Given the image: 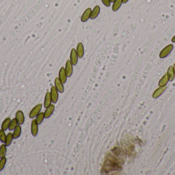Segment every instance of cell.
Here are the masks:
<instances>
[{
    "label": "cell",
    "instance_id": "44dd1931",
    "mask_svg": "<svg viewBox=\"0 0 175 175\" xmlns=\"http://www.w3.org/2000/svg\"><path fill=\"white\" fill-rule=\"evenodd\" d=\"M14 139L13 135L11 132H9L6 136V141L5 142V144L6 146H9L12 143V140Z\"/></svg>",
    "mask_w": 175,
    "mask_h": 175
},
{
    "label": "cell",
    "instance_id": "7c38bea8",
    "mask_svg": "<svg viewBox=\"0 0 175 175\" xmlns=\"http://www.w3.org/2000/svg\"><path fill=\"white\" fill-rule=\"evenodd\" d=\"M76 51V53L78 54V58L82 59V58L84 57V45H83L82 43L80 42L78 44Z\"/></svg>",
    "mask_w": 175,
    "mask_h": 175
},
{
    "label": "cell",
    "instance_id": "7402d4cb",
    "mask_svg": "<svg viewBox=\"0 0 175 175\" xmlns=\"http://www.w3.org/2000/svg\"><path fill=\"white\" fill-rule=\"evenodd\" d=\"M45 118V116H44V113L43 112H41L39 113L37 117H36V119H35V120L37 121V124L39 125L41 124V123L43 122Z\"/></svg>",
    "mask_w": 175,
    "mask_h": 175
},
{
    "label": "cell",
    "instance_id": "5b68a950",
    "mask_svg": "<svg viewBox=\"0 0 175 175\" xmlns=\"http://www.w3.org/2000/svg\"><path fill=\"white\" fill-rule=\"evenodd\" d=\"M70 60L73 66H75L78 64V57L76 53V51L75 48H72L70 52Z\"/></svg>",
    "mask_w": 175,
    "mask_h": 175
},
{
    "label": "cell",
    "instance_id": "d6986e66",
    "mask_svg": "<svg viewBox=\"0 0 175 175\" xmlns=\"http://www.w3.org/2000/svg\"><path fill=\"white\" fill-rule=\"evenodd\" d=\"M168 82H169V80H168V77L167 74L165 73L161 78V79L160 80L159 83H158V86L159 87L166 86V85L168 83Z\"/></svg>",
    "mask_w": 175,
    "mask_h": 175
},
{
    "label": "cell",
    "instance_id": "8fae6325",
    "mask_svg": "<svg viewBox=\"0 0 175 175\" xmlns=\"http://www.w3.org/2000/svg\"><path fill=\"white\" fill-rule=\"evenodd\" d=\"M55 87L57 89V91L61 93H63L64 91V84L59 80V78L57 77L54 80Z\"/></svg>",
    "mask_w": 175,
    "mask_h": 175
},
{
    "label": "cell",
    "instance_id": "484cf974",
    "mask_svg": "<svg viewBox=\"0 0 175 175\" xmlns=\"http://www.w3.org/2000/svg\"><path fill=\"white\" fill-rule=\"evenodd\" d=\"M6 135L5 134L4 131L2 129L0 130V140L3 143H5L6 141Z\"/></svg>",
    "mask_w": 175,
    "mask_h": 175
},
{
    "label": "cell",
    "instance_id": "ba28073f",
    "mask_svg": "<svg viewBox=\"0 0 175 175\" xmlns=\"http://www.w3.org/2000/svg\"><path fill=\"white\" fill-rule=\"evenodd\" d=\"M59 78L63 84L66 83L67 80V76L66 75V71L64 67H61L59 73Z\"/></svg>",
    "mask_w": 175,
    "mask_h": 175
},
{
    "label": "cell",
    "instance_id": "7a4b0ae2",
    "mask_svg": "<svg viewBox=\"0 0 175 175\" xmlns=\"http://www.w3.org/2000/svg\"><path fill=\"white\" fill-rule=\"evenodd\" d=\"M50 93L53 103V104L57 103L59 99V91L55 86H52L51 87Z\"/></svg>",
    "mask_w": 175,
    "mask_h": 175
},
{
    "label": "cell",
    "instance_id": "cb8c5ba5",
    "mask_svg": "<svg viewBox=\"0 0 175 175\" xmlns=\"http://www.w3.org/2000/svg\"><path fill=\"white\" fill-rule=\"evenodd\" d=\"M18 124V121L16 120V119H13L10 122L8 129L10 130H14V128H16Z\"/></svg>",
    "mask_w": 175,
    "mask_h": 175
},
{
    "label": "cell",
    "instance_id": "5bb4252c",
    "mask_svg": "<svg viewBox=\"0 0 175 175\" xmlns=\"http://www.w3.org/2000/svg\"><path fill=\"white\" fill-rule=\"evenodd\" d=\"M100 8L99 6L96 5L91 12V16H90V19L91 20H94L97 18L98 16H99V14H100Z\"/></svg>",
    "mask_w": 175,
    "mask_h": 175
},
{
    "label": "cell",
    "instance_id": "d4e9b609",
    "mask_svg": "<svg viewBox=\"0 0 175 175\" xmlns=\"http://www.w3.org/2000/svg\"><path fill=\"white\" fill-rule=\"evenodd\" d=\"M6 162H7V159L6 157H4L1 158V160H0V172H1L4 168Z\"/></svg>",
    "mask_w": 175,
    "mask_h": 175
},
{
    "label": "cell",
    "instance_id": "e0dca14e",
    "mask_svg": "<svg viewBox=\"0 0 175 175\" xmlns=\"http://www.w3.org/2000/svg\"><path fill=\"white\" fill-rule=\"evenodd\" d=\"M123 0H115L112 5V11L116 12L121 8L123 4Z\"/></svg>",
    "mask_w": 175,
    "mask_h": 175
},
{
    "label": "cell",
    "instance_id": "6da1fadb",
    "mask_svg": "<svg viewBox=\"0 0 175 175\" xmlns=\"http://www.w3.org/2000/svg\"><path fill=\"white\" fill-rule=\"evenodd\" d=\"M174 46L173 44H169L166 46L161 51L159 54V58L160 59H164L168 56L173 51Z\"/></svg>",
    "mask_w": 175,
    "mask_h": 175
},
{
    "label": "cell",
    "instance_id": "52a82bcc",
    "mask_svg": "<svg viewBox=\"0 0 175 175\" xmlns=\"http://www.w3.org/2000/svg\"><path fill=\"white\" fill-rule=\"evenodd\" d=\"M16 119L18 121V125H22L25 121V116L23 111L18 110L16 114Z\"/></svg>",
    "mask_w": 175,
    "mask_h": 175
},
{
    "label": "cell",
    "instance_id": "ac0fdd59",
    "mask_svg": "<svg viewBox=\"0 0 175 175\" xmlns=\"http://www.w3.org/2000/svg\"><path fill=\"white\" fill-rule=\"evenodd\" d=\"M21 132H22V128H21L20 125H17L16 128H14L13 134H12L14 139L18 138L20 137Z\"/></svg>",
    "mask_w": 175,
    "mask_h": 175
},
{
    "label": "cell",
    "instance_id": "8992f818",
    "mask_svg": "<svg viewBox=\"0 0 175 175\" xmlns=\"http://www.w3.org/2000/svg\"><path fill=\"white\" fill-rule=\"evenodd\" d=\"M73 65L70 60H67L65 65V71L67 77H70L73 73Z\"/></svg>",
    "mask_w": 175,
    "mask_h": 175
},
{
    "label": "cell",
    "instance_id": "9a60e30c",
    "mask_svg": "<svg viewBox=\"0 0 175 175\" xmlns=\"http://www.w3.org/2000/svg\"><path fill=\"white\" fill-rule=\"evenodd\" d=\"M52 102V99L51 97V95H50V92L47 91L46 93L45 97V100H44V106L45 108H47L51 104Z\"/></svg>",
    "mask_w": 175,
    "mask_h": 175
},
{
    "label": "cell",
    "instance_id": "277c9868",
    "mask_svg": "<svg viewBox=\"0 0 175 175\" xmlns=\"http://www.w3.org/2000/svg\"><path fill=\"white\" fill-rule=\"evenodd\" d=\"M168 89L167 86H164L159 87V88L155 90L154 92L153 93V99H157L160 97L161 95L164 93L166 91V89Z\"/></svg>",
    "mask_w": 175,
    "mask_h": 175
},
{
    "label": "cell",
    "instance_id": "4dcf8cb0",
    "mask_svg": "<svg viewBox=\"0 0 175 175\" xmlns=\"http://www.w3.org/2000/svg\"><path fill=\"white\" fill-rule=\"evenodd\" d=\"M115 1V0H110V1H111V3L114 2V1Z\"/></svg>",
    "mask_w": 175,
    "mask_h": 175
},
{
    "label": "cell",
    "instance_id": "3957f363",
    "mask_svg": "<svg viewBox=\"0 0 175 175\" xmlns=\"http://www.w3.org/2000/svg\"><path fill=\"white\" fill-rule=\"evenodd\" d=\"M42 106H43V105L42 104H39L36 105L30 113V118L33 119L36 117L37 115L40 113L41 109L42 108Z\"/></svg>",
    "mask_w": 175,
    "mask_h": 175
},
{
    "label": "cell",
    "instance_id": "4316f807",
    "mask_svg": "<svg viewBox=\"0 0 175 175\" xmlns=\"http://www.w3.org/2000/svg\"><path fill=\"white\" fill-rule=\"evenodd\" d=\"M102 4L105 5V6L109 7L111 6V1L110 0H101Z\"/></svg>",
    "mask_w": 175,
    "mask_h": 175
},
{
    "label": "cell",
    "instance_id": "9c48e42d",
    "mask_svg": "<svg viewBox=\"0 0 175 175\" xmlns=\"http://www.w3.org/2000/svg\"><path fill=\"white\" fill-rule=\"evenodd\" d=\"M91 12L92 9L91 8H88L84 10L80 18V21L82 22H86L87 21H88L89 19H90Z\"/></svg>",
    "mask_w": 175,
    "mask_h": 175
},
{
    "label": "cell",
    "instance_id": "83f0119b",
    "mask_svg": "<svg viewBox=\"0 0 175 175\" xmlns=\"http://www.w3.org/2000/svg\"><path fill=\"white\" fill-rule=\"evenodd\" d=\"M171 41H172V42H173V43H175V36H173V38L171 40Z\"/></svg>",
    "mask_w": 175,
    "mask_h": 175
},
{
    "label": "cell",
    "instance_id": "603a6c76",
    "mask_svg": "<svg viewBox=\"0 0 175 175\" xmlns=\"http://www.w3.org/2000/svg\"><path fill=\"white\" fill-rule=\"evenodd\" d=\"M7 152L6 146L4 144H2L0 146V158L5 157Z\"/></svg>",
    "mask_w": 175,
    "mask_h": 175
},
{
    "label": "cell",
    "instance_id": "f1b7e54d",
    "mask_svg": "<svg viewBox=\"0 0 175 175\" xmlns=\"http://www.w3.org/2000/svg\"><path fill=\"white\" fill-rule=\"evenodd\" d=\"M129 0H123V4H126L127 3L129 2Z\"/></svg>",
    "mask_w": 175,
    "mask_h": 175
},
{
    "label": "cell",
    "instance_id": "2e32d148",
    "mask_svg": "<svg viewBox=\"0 0 175 175\" xmlns=\"http://www.w3.org/2000/svg\"><path fill=\"white\" fill-rule=\"evenodd\" d=\"M166 74L168 77V80L170 82L173 81L175 79V74L173 66H170L168 67Z\"/></svg>",
    "mask_w": 175,
    "mask_h": 175
},
{
    "label": "cell",
    "instance_id": "4fadbf2b",
    "mask_svg": "<svg viewBox=\"0 0 175 175\" xmlns=\"http://www.w3.org/2000/svg\"><path fill=\"white\" fill-rule=\"evenodd\" d=\"M55 106L54 104L50 105L49 107L46 108L45 111L44 112L45 118L48 119L50 118L51 116L52 115L53 111L54 110Z\"/></svg>",
    "mask_w": 175,
    "mask_h": 175
},
{
    "label": "cell",
    "instance_id": "f546056e",
    "mask_svg": "<svg viewBox=\"0 0 175 175\" xmlns=\"http://www.w3.org/2000/svg\"><path fill=\"white\" fill-rule=\"evenodd\" d=\"M173 69H174V72H175V63H174V66H173Z\"/></svg>",
    "mask_w": 175,
    "mask_h": 175
},
{
    "label": "cell",
    "instance_id": "30bf717a",
    "mask_svg": "<svg viewBox=\"0 0 175 175\" xmlns=\"http://www.w3.org/2000/svg\"><path fill=\"white\" fill-rule=\"evenodd\" d=\"M38 125H39V124L37 123L35 119H33L32 121L31 125V134L33 137L37 136V135L38 134V132H39Z\"/></svg>",
    "mask_w": 175,
    "mask_h": 175
},
{
    "label": "cell",
    "instance_id": "ffe728a7",
    "mask_svg": "<svg viewBox=\"0 0 175 175\" xmlns=\"http://www.w3.org/2000/svg\"><path fill=\"white\" fill-rule=\"evenodd\" d=\"M11 121H12L11 120V119L10 118H7L6 119H5L4 121L3 122L2 126H1L2 130H3L4 131H6V130H7V129L9 128V125H10Z\"/></svg>",
    "mask_w": 175,
    "mask_h": 175
}]
</instances>
